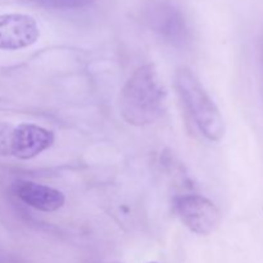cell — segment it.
<instances>
[{
	"mask_svg": "<svg viewBox=\"0 0 263 263\" xmlns=\"http://www.w3.org/2000/svg\"><path fill=\"white\" fill-rule=\"evenodd\" d=\"M120 113L133 126L154 123L167 105V89L153 63L139 67L120 92Z\"/></svg>",
	"mask_w": 263,
	"mask_h": 263,
	"instance_id": "cell-1",
	"label": "cell"
},
{
	"mask_svg": "<svg viewBox=\"0 0 263 263\" xmlns=\"http://www.w3.org/2000/svg\"><path fill=\"white\" fill-rule=\"evenodd\" d=\"M175 86L200 133L211 141H220L226 131L225 120L197 74L181 67L175 74Z\"/></svg>",
	"mask_w": 263,
	"mask_h": 263,
	"instance_id": "cell-2",
	"label": "cell"
},
{
	"mask_svg": "<svg viewBox=\"0 0 263 263\" xmlns=\"http://www.w3.org/2000/svg\"><path fill=\"white\" fill-rule=\"evenodd\" d=\"M149 27L164 41L175 46H185L190 41L192 31L181 8L170 0H152L145 8Z\"/></svg>",
	"mask_w": 263,
	"mask_h": 263,
	"instance_id": "cell-3",
	"label": "cell"
},
{
	"mask_svg": "<svg viewBox=\"0 0 263 263\" xmlns=\"http://www.w3.org/2000/svg\"><path fill=\"white\" fill-rule=\"evenodd\" d=\"M174 207L180 221L198 235H210L217 230L222 218L215 203L199 194L180 195Z\"/></svg>",
	"mask_w": 263,
	"mask_h": 263,
	"instance_id": "cell-4",
	"label": "cell"
},
{
	"mask_svg": "<svg viewBox=\"0 0 263 263\" xmlns=\"http://www.w3.org/2000/svg\"><path fill=\"white\" fill-rule=\"evenodd\" d=\"M55 141L53 131L35 123H20L10 130L9 156L28 161L40 156Z\"/></svg>",
	"mask_w": 263,
	"mask_h": 263,
	"instance_id": "cell-5",
	"label": "cell"
},
{
	"mask_svg": "<svg viewBox=\"0 0 263 263\" xmlns=\"http://www.w3.org/2000/svg\"><path fill=\"white\" fill-rule=\"evenodd\" d=\"M40 37V28L33 17L23 13L0 14V50L30 48Z\"/></svg>",
	"mask_w": 263,
	"mask_h": 263,
	"instance_id": "cell-6",
	"label": "cell"
},
{
	"mask_svg": "<svg viewBox=\"0 0 263 263\" xmlns=\"http://www.w3.org/2000/svg\"><path fill=\"white\" fill-rule=\"evenodd\" d=\"M13 192L25 204L41 212H55L66 203V198L62 192L28 180L15 181Z\"/></svg>",
	"mask_w": 263,
	"mask_h": 263,
	"instance_id": "cell-7",
	"label": "cell"
},
{
	"mask_svg": "<svg viewBox=\"0 0 263 263\" xmlns=\"http://www.w3.org/2000/svg\"><path fill=\"white\" fill-rule=\"evenodd\" d=\"M32 2L44 8L68 10L89 7V5H91L97 0H32Z\"/></svg>",
	"mask_w": 263,
	"mask_h": 263,
	"instance_id": "cell-8",
	"label": "cell"
},
{
	"mask_svg": "<svg viewBox=\"0 0 263 263\" xmlns=\"http://www.w3.org/2000/svg\"><path fill=\"white\" fill-rule=\"evenodd\" d=\"M12 126L0 125V154L9 156V135Z\"/></svg>",
	"mask_w": 263,
	"mask_h": 263,
	"instance_id": "cell-9",
	"label": "cell"
},
{
	"mask_svg": "<svg viewBox=\"0 0 263 263\" xmlns=\"http://www.w3.org/2000/svg\"><path fill=\"white\" fill-rule=\"evenodd\" d=\"M149 263H157V262H149Z\"/></svg>",
	"mask_w": 263,
	"mask_h": 263,
	"instance_id": "cell-10",
	"label": "cell"
},
{
	"mask_svg": "<svg viewBox=\"0 0 263 263\" xmlns=\"http://www.w3.org/2000/svg\"><path fill=\"white\" fill-rule=\"evenodd\" d=\"M262 54H263V51H262ZM262 57H263V55H262Z\"/></svg>",
	"mask_w": 263,
	"mask_h": 263,
	"instance_id": "cell-11",
	"label": "cell"
}]
</instances>
